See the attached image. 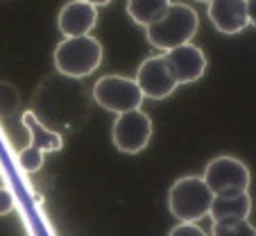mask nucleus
<instances>
[{
	"mask_svg": "<svg viewBox=\"0 0 256 236\" xmlns=\"http://www.w3.org/2000/svg\"><path fill=\"white\" fill-rule=\"evenodd\" d=\"M198 28H200L198 12L188 5L177 3V5H170L168 12L156 23H152L150 28H145V34H148L150 46L168 53L172 48L190 44V39L195 37Z\"/></svg>",
	"mask_w": 256,
	"mask_h": 236,
	"instance_id": "nucleus-1",
	"label": "nucleus"
},
{
	"mask_svg": "<svg viewBox=\"0 0 256 236\" xmlns=\"http://www.w3.org/2000/svg\"><path fill=\"white\" fill-rule=\"evenodd\" d=\"M213 202V191L204 177L186 175L179 177L168 191V209L179 222H198L208 216Z\"/></svg>",
	"mask_w": 256,
	"mask_h": 236,
	"instance_id": "nucleus-2",
	"label": "nucleus"
},
{
	"mask_svg": "<svg viewBox=\"0 0 256 236\" xmlns=\"http://www.w3.org/2000/svg\"><path fill=\"white\" fill-rule=\"evenodd\" d=\"M102 64V44L91 34L68 37L54 48V68L64 77L80 80L86 77Z\"/></svg>",
	"mask_w": 256,
	"mask_h": 236,
	"instance_id": "nucleus-3",
	"label": "nucleus"
},
{
	"mask_svg": "<svg viewBox=\"0 0 256 236\" xmlns=\"http://www.w3.org/2000/svg\"><path fill=\"white\" fill-rule=\"evenodd\" d=\"M23 125L30 134V143L18 152V164L25 173H36L44 166L46 152H59L64 141H62V134L46 127L34 116V111H25L23 114Z\"/></svg>",
	"mask_w": 256,
	"mask_h": 236,
	"instance_id": "nucleus-4",
	"label": "nucleus"
},
{
	"mask_svg": "<svg viewBox=\"0 0 256 236\" xmlns=\"http://www.w3.org/2000/svg\"><path fill=\"white\" fill-rule=\"evenodd\" d=\"M93 100L106 111L125 114L132 109H140L143 93L136 80H130L125 75H104L93 87Z\"/></svg>",
	"mask_w": 256,
	"mask_h": 236,
	"instance_id": "nucleus-5",
	"label": "nucleus"
},
{
	"mask_svg": "<svg viewBox=\"0 0 256 236\" xmlns=\"http://www.w3.org/2000/svg\"><path fill=\"white\" fill-rule=\"evenodd\" d=\"M152 136V121L143 109H132L125 114H118L116 123L112 127V141L120 152L138 154L148 148Z\"/></svg>",
	"mask_w": 256,
	"mask_h": 236,
	"instance_id": "nucleus-6",
	"label": "nucleus"
},
{
	"mask_svg": "<svg viewBox=\"0 0 256 236\" xmlns=\"http://www.w3.org/2000/svg\"><path fill=\"white\" fill-rule=\"evenodd\" d=\"M204 182L213 191V195L220 193H232V191H247L250 188V170L236 157H216L208 161V166L204 168Z\"/></svg>",
	"mask_w": 256,
	"mask_h": 236,
	"instance_id": "nucleus-7",
	"label": "nucleus"
},
{
	"mask_svg": "<svg viewBox=\"0 0 256 236\" xmlns=\"http://www.w3.org/2000/svg\"><path fill=\"white\" fill-rule=\"evenodd\" d=\"M136 84H138L143 98H150V100H166L174 93V89L179 87L177 80L172 77L166 57H148L136 71Z\"/></svg>",
	"mask_w": 256,
	"mask_h": 236,
	"instance_id": "nucleus-8",
	"label": "nucleus"
},
{
	"mask_svg": "<svg viewBox=\"0 0 256 236\" xmlns=\"http://www.w3.org/2000/svg\"><path fill=\"white\" fill-rule=\"evenodd\" d=\"M164 57L172 77L177 80V84L198 82L204 75V71H206V57H204L202 48H198L193 44H184L179 48L168 50Z\"/></svg>",
	"mask_w": 256,
	"mask_h": 236,
	"instance_id": "nucleus-9",
	"label": "nucleus"
},
{
	"mask_svg": "<svg viewBox=\"0 0 256 236\" xmlns=\"http://www.w3.org/2000/svg\"><path fill=\"white\" fill-rule=\"evenodd\" d=\"M98 23V10L84 0H70L62 7L57 16L59 32L64 39L68 37H86Z\"/></svg>",
	"mask_w": 256,
	"mask_h": 236,
	"instance_id": "nucleus-10",
	"label": "nucleus"
},
{
	"mask_svg": "<svg viewBox=\"0 0 256 236\" xmlns=\"http://www.w3.org/2000/svg\"><path fill=\"white\" fill-rule=\"evenodd\" d=\"M208 19L222 34H238L250 25L247 21V0H211Z\"/></svg>",
	"mask_w": 256,
	"mask_h": 236,
	"instance_id": "nucleus-11",
	"label": "nucleus"
},
{
	"mask_svg": "<svg viewBox=\"0 0 256 236\" xmlns=\"http://www.w3.org/2000/svg\"><path fill=\"white\" fill-rule=\"evenodd\" d=\"M252 211V198L247 191H232V193H220L213 195L208 216L216 220H224V218H247Z\"/></svg>",
	"mask_w": 256,
	"mask_h": 236,
	"instance_id": "nucleus-12",
	"label": "nucleus"
},
{
	"mask_svg": "<svg viewBox=\"0 0 256 236\" xmlns=\"http://www.w3.org/2000/svg\"><path fill=\"white\" fill-rule=\"evenodd\" d=\"M172 5L170 0H127V14L140 28H150Z\"/></svg>",
	"mask_w": 256,
	"mask_h": 236,
	"instance_id": "nucleus-13",
	"label": "nucleus"
},
{
	"mask_svg": "<svg viewBox=\"0 0 256 236\" xmlns=\"http://www.w3.org/2000/svg\"><path fill=\"white\" fill-rule=\"evenodd\" d=\"M211 236H256V227L247 218H224L213 222Z\"/></svg>",
	"mask_w": 256,
	"mask_h": 236,
	"instance_id": "nucleus-14",
	"label": "nucleus"
},
{
	"mask_svg": "<svg viewBox=\"0 0 256 236\" xmlns=\"http://www.w3.org/2000/svg\"><path fill=\"white\" fill-rule=\"evenodd\" d=\"M20 105V93L12 82H0V116H12Z\"/></svg>",
	"mask_w": 256,
	"mask_h": 236,
	"instance_id": "nucleus-15",
	"label": "nucleus"
},
{
	"mask_svg": "<svg viewBox=\"0 0 256 236\" xmlns=\"http://www.w3.org/2000/svg\"><path fill=\"white\" fill-rule=\"evenodd\" d=\"M168 236H206V231H204L198 222H179L177 227L170 229Z\"/></svg>",
	"mask_w": 256,
	"mask_h": 236,
	"instance_id": "nucleus-16",
	"label": "nucleus"
},
{
	"mask_svg": "<svg viewBox=\"0 0 256 236\" xmlns=\"http://www.w3.org/2000/svg\"><path fill=\"white\" fill-rule=\"evenodd\" d=\"M14 207H16L14 193H12L7 186H0V216L12 213V211H14Z\"/></svg>",
	"mask_w": 256,
	"mask_h": 236,
	"instance_id": "nucleus-17",
	"label": "nucleus"
},
{
	"mask_svg": "<svg viewBox=\"0 0 256 236\" xmlns=\"http://www.w3.org/2000/svg\"><path fill=\"white\" fill-rule=\"evenodd\" d=\"M247 21L256 28V0H247Z\"/></svg>",
	"mask_w": 256,
	"mask_h": 236,
	"instance_id": "nucleus-18",
	"label": "nucleus"
},
{
	"mask_svg": "<svg viewBox=\"0 0 256 236\" xmlns=\"http://www.w3.org/2000/svg\"><path fill=\"white\" fill-rule=\"evenodd\" d=\"M84 3H88V5H93V7H102V5H109L112 0H84Z\"/></svg>",
	"mask_w": 256,
	"mask_h": 236,
	"instance_id": "nucleus-19",
	"label": "nucleus"
},
{
	"mask_svg": "<svg viewBox=\"0 0 256 236\" xmlns=\"http://www.w3.org/2000/svg\"><path fill=\"white\" fill-rule=\"evenodd\" d=\"M200 3H211V0H200Z\"/></svg>",
	"mask_w": 256,
	"mask_h": 236,
	"instance_id": "nucleus-20",
	"label": "nucleus"
}]
</instances>
